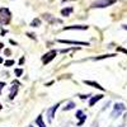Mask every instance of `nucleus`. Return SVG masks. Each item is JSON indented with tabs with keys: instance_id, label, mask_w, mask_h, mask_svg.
I'll return each mask as SVG.
<instances>
[{
	"instance_id": "obj_1",
	"label": "nucleus",
	"mask_w": 127,
	"mask_h": 127,
	"mask_svg": "<svg viewBox=\"0 0 127 127\" xmlns=\"http://www.w3.org/2000/svg\"><path fill=\"white\" fill-rule=\"evenodd\" d=\"M12 20V12L8 8H0V24L8 26Z\"/></svg>"
},
{
	"instance_id": "obj_2",
	"label": "nucleus",
	"mask_w": 127,
	"mask_h": 127,
	"mask_svg": "<svg viewBox=\"0 0 127 127\" xmlns=\"http://www.w3.org/2000/svg\"><path fill=\"white\" fill-rule=\"evenodd\" d=\"M117 1L116 0H97V1L92 3V8H107V6H111L113 4H116Z\"/></svg>"
},
{
	"instance_id": "obj_3",
	"label": "nucleus",
	"mask_w": 127,
	"mask_h": 127,
	"mask_svg": "<svg viewBox=\"0 0 127 127\" xmlns=\"http://www.w3.org/2000/svg\"><path fill=\"white\" fill-rule=\"evenodd\" d=\"M56 54H57V51H56V50H51V51H48L47 54H45L43 56H42V64H43V65H47V64H50L52 60L55 59Z\"/></svg>"
},
{
	"instance_id": "obj_4",
	"label": "nucleus",
	"mask_w": 127,
	"mask_h": 127,
	"mask_svg": "<svg viewBox=\"0 0 127 127\" xmlns=\"http://www.w3.org/2000/svg\"><path fill=\"white\" fill-rule=\"evenodd\" d=\"M125 109H126V107L123 103H116L113 107V111H112V117H118V116H121L125 112Z\"/></svg>"
},
{
	"instance_id": "obj_5",
	"label": "nucleus",
	"mask_w": 127,
	"mask_h": 127,
	"mask_svg": "<svg viewBox=\"0 0 127 127\" xmlns=\"http://www.w3.org/2000/svg\"><path fill=\"white\" fill-rule=\"evenodd\" d=\"M19 85H20V84H19L18 81H14L13 85L10 87V92H9V99H10V100L15 98V95H17V93H18V90H19Z\"/></svg>"
},
{
	"instance_id": "obj_6",
	"label": "nucleus",
	"mask_w": 127,
	"mask_h": 127,
	"mask_svg": "<svg viewBox=\"0 0 127 127\" xmlns=\"http://www.w3.org/2000/svg\"><path fill=\"white\" fill-rule=\"evenodd\" d=\"M57 42L60 43H67V45H80V46H89L88 42H81V41H70V39H61L59 38Z\"/></svg>"
},
{
	"instance_id": "obj_7",
	"label": "nucleus",
	"mask_w": 127,
	"mask_h": 127,
	"mask_svg": "<svg viewBox=\"0 0 127 127\" xmlns=\"http://www.w3.org/2000/svg\"><path fill=\"white\" fill-rule=\"evenodd\" d=\"M43 18L47 20L48 23H51V24H56V23H62V20L61 19H57V18H55L54 15H51V14H47V13H45L43 14Z\"/></svg>"
},
{
	"instance_id": "obj_8",
	"label": "nucleus",
	"mask_w": 127,
	"mask_h": 127,
	"mask_svg": "<svg viewBox=\"0 0 127 127\" xmlns=\"http://www.w3.org/2000/svg\"><path fill=\"white\" fill-rule=\"evenodd\" d=\"M59 107H60V104L57 103V104H55V105H54V107H51L50 109H47V116H48V121H50V122L55 118V112L57 111V108H59Z\"/></svg>"
},
{
	"instance_id": "obj_9",
	"label": "nucleus",
	"mask_w": 127,
	"mask_h": 127,
	"mask_svg": "<svg viewBox=\"0 0 127 127\" xmlns=\"http://www.w3.org/2000/svg\"><path fill=\"white\" fill-rule=\"evenodd\" d=\"M76 118L79 120L78 126L84 125V122H85V120H87V117H85V113H84L83 111H78V112H76Z\"/></svg>"
},
{
	"instance_id": "obj_10",
	"label": "nucleus",
	"mask_w": 127,
	"mask_h": 127,
	"mask_svg": "<svg viewBox=\"0 0 127 127\" xmlns=\"http://www.w3.org/2000/svg\"><path fill=\"white\" fill-rule=\"evenodd\" d=\"M84 83H85L87 84V85H90V87H94V88H97V89H99V90H102V92H104L105 89L102 87V85H99V84L98 83H95V81H90V80H85V81H84Z\"/></svg>"
},
{
	"instance_id": "obj_11",
	"label": "nucleus",
	"mask_w": 127,
	"mask_h": 127,
	"mask_svg": "<svg viewBox=\"0 0 127 127\" xmlns=\"http://www.w3.org/2000/svg\"><path fill=\"white\" fill-rule=\"evenodd\" d=\"M72 29H76V31L88 29V26H69V27H65V28H64V31H72Z\"/></svg>"
},
{
	"instance_id": "obj_12",
	"label": "nucleus",
	"mask_w": 127,
	"mask_h": 127,
	"mask_svg": "<svg viewBox=\"0 0 127 127\" xmlns=\"http://www.w3.org/2000/svg\"><path fill=\"white\" fill-rule=\"evenodd\" d=\"M103 98V95L102 94H98V95H94V97H92L90 99H89V105H90V107H93V105L95 104V103H97L98 100H100Z\"/></svg>"
},
{
	"instance_id": "obj_13",
	"label": "nucleus",
	"mask_w": 127,
	"mask_h": 127,
	"mask_svg": "<svg viewBox=\"0 0 127 127\" xmlns=\"http://www.w3.org/2000/svg\"><path fill=\"white\" fill-rule=\"evenodd\" d=\"M72 6H67V8H64V9H61V15H64V17H69L71 13H72Z\"/></svg>"
},
{
	"instance_id": "obj_14",
	"label": "nucleus",
	"mask_w": 127,
	"mask_h": 127,
	"mask_svg": "<svg viewBox=\"0 0 127 127\" xmlns=\"http://www.w3.org/2000/svg\"><path fill=\"white\" fill-rule=\"evenodd\" d=\"M36 123H37L39 127H46V125H45V122H43V117H42V114H39L38 117H37Z\"/></svg>"
},
{
	"instance_id": "obj_15",
	"label": "nucleus",
	"mask_w": 127,
	"mask_h": 127,
	"mask_svg": "<svg viewBox=\"0 0 127 127\" xmlns=\"http://www.w3.org/2000/svg\"><path fill=\"white\" fill-rule=\"evenodd\" d=\"M41 26V19L39 18H34L33 20H32V22H31V27H39Z\"/></svg>"
},
{
	"instance_id": "obj_16",
	"label": "nucleus",
	"mask_w": 127,
	"mask_h": 127,
	"mask_svg": "<svg viewBox=\"0 0 127 127\" xmlns=\"http://www.w3.org/2000/svg\"><path fill=\"white\" fill-rule=\"evenodd\" d=\"M75 108V103L74 102H69L66 107H64V111H70V109H74Z\"/></svg>"
},
{
	"instance_id": "obj_17",
	"label": "nucleus",
	"mask_w": 127,
	"mask_h": 127,
	"mask_svg": "<svg viewBox=\"0 0 127 127\" xmlns=\"http://www.w3.org/2000/svg\"><path fill=\"white\" fill-rule=\"evenodd\" d=\"M116 54H112V55H104V56H98V57H95L94 60H102V59H107V57H114Z\"/></svg>"
},
{
	"instance_id": "obj_18",
	"label": "nucleus",
	"mask_w": 127,
	"mask_h": 127,
	"mask_svg": "<svg viewBox=\"0 0 127 127\" xmlns=\"http://www.w3.org/2000/svg\"><path fill=\"white\" fill-rule=\"evenodd\" d=\"M4 65H5L6 67L13 66V65H14V60H8V61H5V62H4Z\"/></svg>"
},
{
	"instance_id": "obj_19",
	"label": "nucleus",
	"mask_w": 127,
	"mask_h": 127,
	"mask_svg": "<svg viewBox=\"0 0 127 127\" xmlns=\"http://www.w3.org/2000/svg\"><path fill=\"white\" fill-rule=\"evenodd\" d=\"M14 74H15L18 78H20V76H22V74H23V70L22 69H15L14 70Z\"/></svg>"
},
{
	"instance_id": "obj_20",
	"label": "nucleus",
	"mask_w": 127,
	"mask_h": 127,
	"mask_svg": "<svg viewBox=\"0 0 127 127\" xmlns=\"http://www.w3.org/2000/svg\"><path fill=\"white\" fill-rule=\"evenodd\" d=\"M89 97H90V94H81L79 98H80V99H87V98H89Z\"/></svg>"
},
{
	"instance_id": "obj_21",
	"label": "nucleus",
	"mask_w": 127,
	"mask_h": 127,
	"mask_svg": "<svg viewBox=\"0 0 127 127\" xmlns=\"http://www.w3.org/2000/svg\"><path fill=\"white\" fill-rule=\"evenodd\" d=\"M117 51L123 52V54H126V55H127V50H125V48H122V47H117Z\"/></svg>"
},
{
	"instance_id": "obj_22",
	"label": "nucleus",
	"mask_w": 127,
	"mask_h": 127,
	"mask_svg": "<svg viewBox=\"0 0 127 127\" xmlns=\"http://www.w3.org/2000/svg\"><path fill=\"white\" fill-rule=\"evenodd\" d=\"M4 87H5V83L4 81H0V94H1V90H3Z\"/></svg>"
},
{
	"instance_id": "obj_23",
	"label": "nucleus",
	"mask_w": 127,
	"mask_h": 127,
	"mask_svg": "<svg viewBox=\"0 0 127 127\" xmlns=\"http://www.w3.org/2000/svg\"><path fill=\"white\" fill-rule=\"evenodd\" d=\"M27 36H28L29 38H33V39H36V36H34L33 33H27Z\"/></svg>"
},
{
	"instance_id": "obj_24",
	"label": "nucleus",
	"mask_w": 127,
	"mask_h": 127,
	"mask_svg": "<svg viewBox=\"0 0 127 127\" xmlns=\"http://www.w3.org/2000/svg\"><path fill=\"white\" fill-rule=\"evenodd\" d=\"M4 54H5V55H6V56H9V55H10V54H12V52H10V50H8V48H6V50H5V51H4Z\"/></svg>"
},
{
	"instance_id": "obj_25",
	"label": "nucleus",
	"mask_w": 127,
	"mask_h": 127,
	"mask_svg": "<svg viewBox=\"0 0 127 127\" xmlns=\"http://www.w3.org/2000/svg\"><path fill=\"white\" fill-rule=\"evenodd\" d=\"M23 62H24V57H22V59L19 60V65H20V64H23Z\"/></svg>"
},
{
	"instance_id": "obj_26",
	"label": "nucleus",
	"mask_w": 127,
	"mask_h": 127,
	"mask_svg": "<svg viewBox=\"0 0 127 127\" xmlns=\"http://www.w3.org/2000/svg\"><path fill=\"white\" fill-rule=\"evenodd\" d=\"M3 47H4V45L1 43V42H0V51H1V50H3Z\"/></svg>"
},
{
	"instance_id": "obj_27",
	"label": "nucleus",
	"mask_w": 127,
	"mask_h": 127,
	"mask_svg": "<svg viewBox=\"0 0 127 127\" xmlns=\"http://www.w3.org/2000/svg\"><path fill=\"white\" fill-rule=\"evenodd\" d=\"M122 28H123V29H126V31H127V24H123V26H122Z\"/></svg>"
},
{
	"instance_id": "obj_28",
	"label": "nucleus",
	"mask_w": 127,
	"mask_h": 127,
	"mask_svg": "<svg viewBox=\"0 0 127 127\" xmlns=\"http://www.w3.org/2000/svg\"><path fill=\"white\" fill-rule=\"evenodd\" d=\"M1 62H3V59H1V57H0V64H1Z\"/></svg>"
},
{
	"instance_id": "obj_29",
	"label": "nucleus",
	"mask_w": 127,
	"mask_h": 127,
	"mask_svg": "<svg viewBox=\"0 0 127 127\" xmlns=\"http://www.w3.org/2000/svg\"><path fill=\"white\" fill-rule=\"evenodd\" d=\"M65 1H67V0H62V3H65Z\"/></svg>"
},
{
	"instance_id": "obj_30",
	"label": "nucleus",
	"mask_w": 127,
	"mask_h": 127,
	"mask_svg": "<svg viewBox=\"0 0 127 127\" xmlns=\"http://www.w3.org/2000/svg\"><path fill=\"white\" fill-rule=\"evenodd\" d=\"M0 111H1V104H0Z\"/></svg>"
},
{
	"instance_id": "obj_31",
	"label": "nucleus",
	"mask_w": 127,
	"mask_h": 127,
	"mask_svg": "<svg viewBox=\"0 0 127 127\" xmlns=\"http://www.w3.org/2000/svg\"><path fill=\"white\" fill-rule=\"evenodd\" d=\"M29 127H33V126H29Z\"/></svg>"
}]
</instances>
